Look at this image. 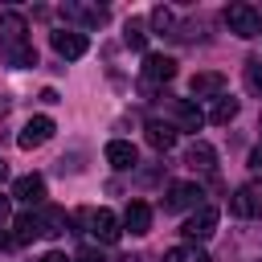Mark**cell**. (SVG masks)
I'll use <instances>...</instances> for the list:
<instances>
[{"instance_id":"cell-1","label":"cell","mask_w":262,"mask_h":262,"mask_svg":"<svg viewBox=\"0 0 262 262\" xmlns=\"http://www.w3.org/2000/svg\"><path fill=\"white\" fill-rule=\"evenodd\" d=\"M0 57H4V66H12V70L37 66V49H33L29 37H25V16H20V12H4V16H0Z\"/></svg>"},{"instance_id":"cell-2","label":"cell","mask_w":262,"mask_h":262,"mask_svg":"<svg viewBox=\"0 0 262 262\" xmlns=\"http://www.w3.org/2000/svg\"><path fill=\"white\" fill-rule=\"evenodd\" d=\"M78 217L86 221L90 237H94V242H102V246H115V242L123 237V221H119L111 209H82Z\"/></svg>"},{"instance_id":"cell-3","label":"cell","mask_w":262,"mask_h":262,"mask_svg":"<svg viewBox=\"0 0 262 262\" xmlns=\"http://www.w3.org/2000/svg\"><path fill=\"white\" fill-rule=\"evenodd\" d=\"M221 20H225V29H229L233 37H258V33H262V16H258V8H250V4H229V8L221 12Z\"/></svg>"},{"instance_id":"cell-4","label":"cell","mask_w":262,"mask_h":262,"mask_svg":"<svg viewBox=\"0 0 262 262\" xmlns=\"http://www.w3.org/2000/svg\"><path fill=\"white\" fill-rule=\"evenodd\" d=\"M201 184H192V180H176L172 188H168V201H164V209L168 213H188V209H201Z\"/></svg>"},{"instance_id":"cell-5","label":"cell","mask_w":262,"mask_h":262,"mask_svg":"<svg viewBox=\"0 0 262 262\" xmlns=\"http://www.w3.org/2000/svg\"><path fill=\"white\" fill-rule=\"evenodd\" d=\"M53 131H57V127H53V119H49V115H33V119H29L25 127H20V135H16V143H20L25 151H33V147H41V143H49V139H53Z\"/></svg>"},{"instance_id":"cell-6","label":"cell","mask_w":262,"mask_h":262,"mask_svg":"<svg viewBox=\"0 0 262 262\" xmlns=\"http://www.w3.org/2000/svg\"><path fill=\"white\" fill-rule=\"evenodd\" d=\"M176 78V61L168 57V53H147L143 57V86L151 90V86H164V82H172Z\"/></svg>"},{"instance_id":"cell-7","label":"cell","mask_w":262,"mask_h":262,"mask_svg":"<svg viewBox=\"0 0 262 262\" xmlns=\"http://www.w3.org/2000/svg\"><path fill=\"white\" fill-rule=\"evenodd\" d=\"M184 233L196 242V237H213L217 233V209L213 205H201V209H192V217L184 221Z\"/></svg>"},{"instance_id":"cell-8","label":"cell","mask_w":262,"mask_h":262,"mask_svg":"<svg viewBox=\"0 0 262 262\" xmlns=\"http://www.w3.org/2000/svg\"><path fill=\"white\" fill-rule=\"evenodd\" d=\"M53 49L61 53V57H82L86 49H90V41H86V33H74V29H57L53 33Z\"/></svg>"},{"instance_id":"cell-9","label":"cell","mask_w":262,"mask_h":262,"mask_svg":"<svg viewBox=\"0 0 262 262\" xmlns=\"http://www.w3.org/2000/svg\"><path fill=\"white\" fill-rule=\"evenodd\" d=\"M188 90H192V98H221V90H225V74H217V70H201V74H192V82H188Z\"/></svg>"},{"instance_id":"cell-10","label":"cell","mask_w":262,"mask_h":262,"mask_svg":"<svg viewBox=\"0 0 262 262\" xmlns=\"http://www.w3.org/2000/svg\"><path fill=\"white\" fill-rule=\"evenodd\" d=\"M102 156H106V164H111V168H119V172L135 168V160H139V151H135V143H131V139H111Z\"/></svg>"},{"instance_id":"cell-11","label":"cell","mask_w":262,"mask_h":262,"mask_svg":"<svg viewBox=\"0 0 262 262\" xmlns=\"http://www.w3.org/2000/svg\"><path fill=\"white\" fill-rule=\"evenodd\" d=\"M123 229H131L135 237L147 233V229H151V205H147V201H131V205L123 209Z\"/></svg>"},{"instance_id":"cell-12","label":"cell","mask_w":262,"mask_h":262,"mask_svg":"<svg viewBox=\"0 0 262 262\" xmlns=\"http://www.w3.org/2000/svg\"><path fill=\"white\" fill-rule=\"evenodd\" d=\"M45 196V180L37 176V172H29V176H20L16 184H12V201H25V205H37Z\"/></svg>"},{"instance_id":"cell-13","label":"cell","mask_w":262,"mask_h":262,"mask_svg":"<svg viewBox=\"0 0 262 262\" xmlns=\"http://www.w3.org/2000/svg\"><path fill=\"white\" fill-rule=\"evenodd\" d=\"M176 123H180V131H201L205 127V111L192 98H180L176 102Z\"/></svg>"},{"instance_id":"cell-14","label":"cell","mask_w":262,"mask_h":262,"mask_svg":"<svg viewBox=\"0 0 262 262\" xmlns=\"http://www.w3.org/2000/svg\"><path fill=\"white\" fill-rule=\"evenodd\" d=\"M147 143H151L156 151H168V147L176 143V127H172V123H160V119H151V123H147Z\"/></svg>"},{"instance_id":"cell-15","label":"cell","mask_w":262,"mask_h":262,"mask_svg":"<svg viewBox=\"0 0 262 262\" xmlns=\"http://www.w3.org/2000/svg\"><path fill=\"white\" fill-rule=\"evenodd\" d=\"M33 237H41V221H37V213H20V217L12 221V242L25 246V242H33Z\"/></svg>"},{"instance_id":"cell-16","label":"cell","mask_w":262,"mask_h":262,"mask_svg":"<svg viewBox=\"0 0 262 262\" xmlns=\"http://www.w3.org/2000/svg\"><path fill=\"white\" fill-rule=\"evenodd\" d=\"M188 164H192V168H201V172H213V168H217V151H213V143L196 139V143L188 147Z\"/></svg>"},{"instance_id":"cell-17","label":"cell","mask_w":262,"mask_h":262,"mask_svg":"<svg viewBox=\"0 0 262 262\" xmlns=\"http://www.w3.org/2000/svg\"><path fill=\"white\" fill-rule=\"evenodd\" d=\"M205 119H209V123H217V127L233 123V119H237V98H217V102H213V111H209Z\"/></svg>"},{"instance_id":"cell-18","label":"cell","mask_w":262,"mask_h":262,"mask_svg":"<svg viewBox=\"0 0 262 262\" xmlns=\"http://www.w3.org/2000/svg\"><path fill=\"white\" fill-rule=\"evenodd\" d=\"M229 213H233V217H254V213H258L254 192H250V188H237V192L229 196Z\"/></svg>"},{"instance_id":"cell-19","label":"cell","mask_w":262,"mask_h":262,"mask_svg":"<svg viewBox=\"0 0 262 262\" xmlns=\"http://www.w3.org/2000/svg\"><path fill=\"white\" fill-rule=\"evenodd\" d=\"M37 221H41V233H45V237H57V233H66V213H61V209H45Z\"/></svg>"},{"instance_id":"cell-20","label":"cell","mask_w":262,"mask_h":262,"mask_svg":"<svg viewBox=\"0 0 262 262\" xmlns=\"http://www.w3.org/2000/svg\"><path fill=\"white\" fill-rule=\"evenodd\" d=\"M164 262H209V254L201 246H172L164 254Z\"/></svg>"},{"instance_id":"cell-21","label":"cell","mask_w":262,"mask_h":262,"mask_svg":"<svg viewBox=\"0 0 262 262\" xmlns=\"http://www.w3.org/2000/svg\"><path fill=\"white\" fill-rule=\"evenodd\" d=\"M123 45H127V49H143V45H147V33H143L139 25H127V33H123Z\"/></svg>"},{"instance_id":"cell-22","label":"cell","mask_w":262,"mask_h":262,"mask_svg":"<svg viewBox=\"0 0 262 262\" xmlns=\"http://www.w3.org/2000/svg\"><path fill=\"white\" fill-rule=\"evenodd\" d=\"M246 86H250L254 94H262V61H250V66H246Z\"/></svg>"},{"instance_id":"cell-23","label":"cell","mask_w":262,"mask_h":262,"mask_svg":"<svg viewBox=\"0 0 262 262\" xmlns=\"http://www.w3.org/2000/svg\"><path fill=\"white\" fill-rule=\"evenodd\" d=\"M78 12H82L86 25H102V20H106V8H78Z\"/></svg>"},{"instance_id":"cell-24","label":"cell","mask_w":262,"mask_h":262,"mask_svg":"<svg viewBox=\"0 0 262 262\" xmlns=\"http://www.w3.org/2000/svg\"><path fill=\"white\" fill-rule=\"evenodd\" d=\"M151 25H156V29H168V25H172V12H168V8H156V12H151Z\"/></svg>"},{"instance_id":"cell-25","label":"cell","mask_w":262,"mask_h":262,"mask_svg":"<svg viewBox=\"0 0 262 262\" xmlns=\"http://www.w3.org/2000/svg\"><path fill=\"white\" fill-rule=\"evenodd\" d=\"M78 262H102V254H98L94 246H82V250H78Z\"/></svg>"},{"instance_id":"cell-26","label":"cell","mask_w":262,"mask_h":262,"mask_svg":"<svg viewBox=\"0 0 262 262\" xmlns=\"http://www.w3.org/2000/svg\"><path fill=\"white\" fill-rule=\"evenodd\" d=\"M250 168H254V172H262V143L250 151Z\"/></svg>"},{"instance_id":"cell-27","label":"cell","mask_w":262,"mask_h":262,"mask_svg":"<svg viewBox=\"0 0 262 262\" xmlns=\"http://www.w3.org/2000/svg\"><path fill=\"white\" fill-rule=\"evenodd\" d=\"M41 262H74V258H66L61 250H49V254H41Z\"/></svg>"},{"instance_id":"cell-28","label":"cell","mask_w":262,"mask_h":262,"mask_svg":"<svg viewBox=\"0 0 262 262\" xmlns=\"http://www.w3.org/2000/svg\"><path fill=\"white\" fill-rule=\"evenodd\" d=\"M8 221V196H0V225Z\"/></svg>"},{"instance_id":"cell-29","label":"cell","mask_w":262,"mask_h":262,"mask_svg":"<svg viewBox=\"0 0 262 262\" xmlns=\"http://www.w3.org/2000/svg\"><path fill=\"white\" fill-rule=\"evenodd\" d=\"M4 176H8V164H4V160H0V180H4Z\"/></svg>"}]
</instances>
